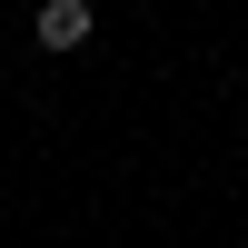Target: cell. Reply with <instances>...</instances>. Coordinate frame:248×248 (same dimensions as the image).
Masks as SVG:
<instances>
[{
  "mask_svg": "<svg viewBox=\"0 0 248 248\" xmlns=\"http://www.w3.org/2000/svg\"><path fill=\"white\" fill-rule=\"evenodd\" d=\"M90 30H99V0H40V50L50 60H70V50H90Z\"/></svg>",
  "mask_w": 248,
  "mask_h": 248,
  "instance_id": "6da1fadb",
  "label": "cell"
},
{
  "mask_svg": "<svg viewBox=\"0 0 248 248\" xmlns=\"http://www.w3.org/2000/svg\"><path fill=\"white\" fill-rule=\"evenodd\" d=\"M238 50H248V30H238Z\"/></svg>",
  "mask_w": 248,
  "mask_h": 248,
  "instance_id": "7a4b0ae2",
  "label": "cell"
}]
</instances>
